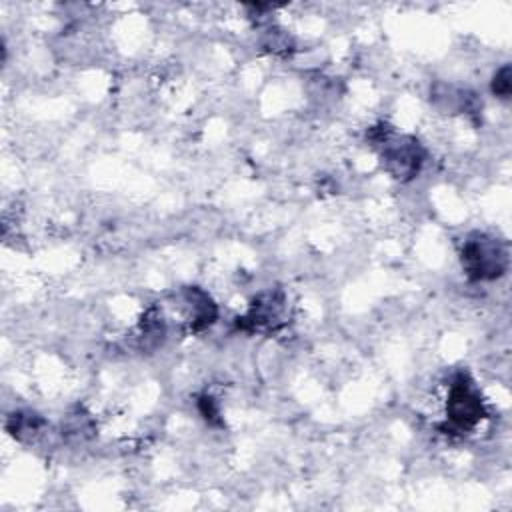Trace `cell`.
I'll list each match as a JSON object with an SVG mask.
<instances>
[{"mask_svg":"<svg viewBox=\"0 0 512 512\" xmlns=\"http://www.w3.org/2000/svg\"><path fill=\"white\" fill-rule=\"evenodd\" d=\"M370 140L380 146V158L386 172L396 180H412L424 162V148L412 136H396L388 126L380 124L370 130Z\"/></svg>","mask_w":512,"mask_h":512,"instance_id":"obj_1","label":"cell"},{"mask_svg":"<svg viewBox=\"0 0 512 512\" xmlns=\"http://www.w3.org/2000/svg\"><path fill=\"white\" fill-rule=\"evenodd\" d=\"M460 260L466 276L474 282L496 280L508 270L506 246L484 232H474L464 240Z\"/></svg>","mask_w":512,"mask_h":512,"instance_id":"obj_2","label":"cell"},{"mask_svg":"<svg viewBox=\"0 0 512 512\" xmlns=\"http://www.w3.org/2000/svg\"><path fill=\"white\" fill-rule=\"evenodd\" d=\"M484 418V402L466 374H458L448 390L446 420L454 432H468Z\"/></svg>","mask_w":512,"mask_h":512,"instance_id":"obj_3","label":"cell"},{"mask_svg":"<svg viewBox=\"0 0 512 512\" xmlns=\"http://www.w3.org/2000/svg\"><path fill=\"white\" fill-rule=\"evenodd\" d=\"M284 316V296L282 292H264L260 294L250 310L238 318V328L246 332H270L282 324Z\"/></svg>","mask_w":512,"mask_h":512,"instance_id":"obj_4","label":"cell"},{"mask_svg":"<svg viewBox=\"0 0 512 512\" xmlns=\"http://www.w3.org/2000/svg\"><path fill=\"white\" fill-rule=\"evenodd\" d=\"M180 300L186 308V320H188V328L192 332H198V330H204L206 326H210L216 316H218V310H216V304L214 300L200 288L196 286H188L180 292Z\"/></svg>","mask_w":512,"mask_h":512,"instance_id":"obj_5","label":"cell"},{"mask_svg":"<svg viewBox=\"0 0 512 512\" xmlns=\"http://www.w3.org/2000/svg\"><path fill=\"white\" fill-rule=\"evenodd\" d=\"M44 424V420L40 418V416H36V414H24V412H18V414H12L10 418H8V424H6V428H8V432L14 436V438H24V434H34V432H38L40 430V426Z\"/></svg>","mask_w":512,"mask_h":512,"instance_id":"obj_6","label":"cell"},{"mask_svg":"<svg viewBox=\"0 0 512 512\" xmlns=\"http://www.w3.org/2000/svg\"><path fill=\"white\" fill-rule=\"evenodd\" d=\"M490 90H492L494 96H498L502 100L510 98V92H512V72H510L508 64H504L500 70H496V74L492 76Z\"/></svg>","mask_w":512,"mask_h":512,"instance_id":"obj_7","label":"cell"},{"mask_svg":"<svg viewBox=\"0 0 512 512\" xmlns=\"http://www.w3.org/2000/svg\"><path fill=\"white\" fill-rule=\"evenodd\" d=\"M198 408H200L202 416H204L208 422H216V420H218V416H220V412H218V406H216L214 398H212V396H208V394L200 396V400H198Z\"/></svg>","mask_w":512,"mask_h":512,"instance_id":"obj_8","label":"cell"}]
</instances>
